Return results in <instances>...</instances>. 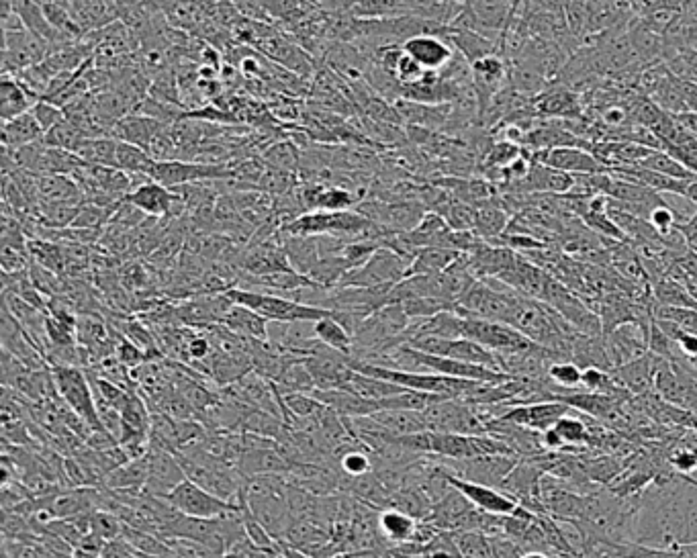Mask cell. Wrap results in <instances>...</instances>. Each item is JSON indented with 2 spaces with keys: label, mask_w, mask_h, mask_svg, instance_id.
Masks as SVG:
<instances>
[{
  "label": "cell",
  "mask_w": 697,
  "mask_h": 558,
  "mask_svg": "<svg viewBox=\"0 0 697 558\" xmlns=\"http://www.w3.org/2000/svg\"><path fill=\"white\" fill-rule=\"evenodd\" d=\"M117 146L119 139L111 135H101V137H86L82 146L78 148L76 156L88 164L97 166H111L115 168L117 160Z\"/></svg>",
  "instance_id": "d590c367"
},
{
  "label": "cell",
  "mask_w": 697,
  "mask_h": 558,
  "mask_svg": "<svg viewBox=\"0 0 697 558\" xmlns=\"http://www.w3.org/2000/svg\"><path fill=\"white\" fill-rule=\"evenodd\" d=\"M638 166H642L646 170L661 172L665 176L679 178V180H697V174L687 170L681 162H677L673 156H669L663 150H653V152H650V156H646Z\"/></svg>",
  "instance_id": "ee69618b"
},
{
  "label": "cell",
  "mask_w": 697,
  "mask_h": 558,
  "mask_svg": "<svg viewBox=\"0 0 697 558\" xmlns=\"http://www.w3.org/2000/svg\"><path fill=\"white\" fill-rule=\"evenodd\" d=\"M37 189L41 203H84V193L72 176L37 174Z\"/></svg>",
  "instance_id": "484cf974"
},
{
  "label": "cell",
  "mask_w": 697,
  "mask_h": 558,
  "mask_svg": "<svg viewBox=\"0 0 697 558\" xmlns=\"http://www.w3.org/2000/svg\"><path fill=\"white\" fill-rule=\"evenodd\" d=\"M346 13L356 19H395L403 15H411L405 0H350Z\"/></svg>",
  "instance_id": "4dcf8cb0"
},
{
  "label": "cell",
  "mask_w": 697,
  "mask_h": 558,
  "mask_svg": "<svg viewBox=\"0 0 697 558\" xmlns=\"http://www.w3.org/2000/svg\"><path fill=\"white\" fill-rule=\"evenodd\" d=\"M262 160L268 166L285 172L299 174L301 168V152L291 139H276V142L268 144V148L262 150Z\"/></svg>",
  "instance_id": "f35d334b"
},
{
  "label": "cell",
  "mask_w": 697,
  "mask_h": 558,
  "mask_svg": "<svg viewBox=\"0 0 697 558\" xmlns=\"http://www.w3.org/2000/svg\"><path fill=\"white\" fill-rule=\"evenodd\" d=\"M399 111L403 125L424 127L430 131H444L450 117H452V103L444 105H430V103H415L407 99H399L393 103Z\"/></svg>",
  "instance_id": "ffe728a7"
},
{
  "label": "cell",
  "mask_w": 697,
  "mask_h": 558,
  "mask_svg": "<svg viewBox=\"0 0 697 558\" xmlns=\"http://www.w3.org/2000/svg\"><path fill=\"white\" fill-rule=\"evenodd\" d=\"M462 338H469L495 354H518L540 348V344L532 342L511 325L479 317H464Z\"/></svg>",
  "instance_id": "277c9868"
},
{
  "label": "cell",
  "mask_w": 697,
  "mask_h": 558,
  "mask_svg": "<svg viewBox=\"0 0 697 558\" xmlns=\"http://www.w3.org/2000/svg\"><path fill=\"white\" fill-rule=\"evenodd\" d=\"M524 546L505 534L489 536V558H520L524 554Z\"/></svg>",
  "instance_id": "f907efd6"
},
{
  "label": "cell",
  "mask_w": 697,
  "mask_h": 558,
  "mask_svg": "<svg viewBox=\"0 0 697 558\" xmlns=\"http://www.w3.org/2000/svg\"><path fill=\"white\" fill-rule=\"evenodd\" d=\"M313 334L323 346H328L336 352H342V354L354 358V338L348 332L346 325L336 317V313L315 321Z\"/></svg>",
  "instance_id": "f1b7e54d"
},
{
  "label": "cell",
  "mask_w": 697,
  "mask_h": 558,
  "mask_svg": "<svg viewBox=\"0 0 697 558\" xmlns=\"http://www.w3.org/2000/svg\"><path fill=\"white\" fill-rule=\"evenodd\" d=\"M86 139L84 131L72 123L68 117L66 121H62L58 127H54L50 133H45L43 137V142L48 144L50 148H60V150H66V152H72L76 154L78 148L82 146V142Z\"/></svg>",
  "instance_id": "7bdbcfd3"
},
{
  "label": "cell",
  "mask_w": 697,
  "mask_h": 558,
  "mask_svg": "<svg viewBox=\"0 0 697 558\" xmlns=\"http://www.w3.org/2000/svg\"><path fill=\"white\" fill-rule=\"evenodd\" d=\"M444 475H446V481H448L450 487L460 491L475 507L487 511V514L509 516V514H514V511L520 507L518 499L503 493L501 489L489 487V485H481V483H473V481H467V479H460L458 475H454L446 467V464H444Z\"/></svg>",
  "instance_id": "4fadbf2b"
},
{
  "label": "cell",
  "mask_w": 697,
  "mask_h": 558,
  "mask_svg": "<svg viewBox=\"0 0 697 558\" xmlns=\"http://www.w3.org/2000/svg\"><path fill=\"white\" fill-rule=\"evenodd\" d=\"M534 162L561 170L567 174H606L612 172L593 152L583 148H554L544 152H532Z\"/></svg>",
  "instance_id": "9a60e30c"
},
{
  "label": "cell",
  "mask_w": 697,
  "mask_h": 558,
  "mask_svg": "<svg viewBox=\"0 0 697 558\" xmlns=\"http://www.w3.org/2000/svg\"><path fill=\"white\" fill-rule=\"evenodd\" d=\"M219 323L225 325V328L231 330L234 334L242 336V338L258 340V342H266L268 340L270 321L264 319L260 313L252 311L250 307L234 303L227 309V313L223 315V319Z\"/></svg>",
  "instance_id": "cb8c5ba5"
},
{
  "label": "cell",
  "mask_w": 697,
  "mask_h": 558,
  "mask_svg": "<svg viewBox=\"0 0 697 558\" xmlns=\"http://www.w3.org/2000/svg\"><path fill=\"white\" fill-rule=\"evenodd\" d=\"M148 458H150V477H148L144 493L154 497H166L170 491H174L184 479H187L176 454L150 446Z\"/></svg>",
  "instance_id": "e0dca14e"
},
{
  "label": "cell",
  "mask_w": 697,
  "mask_h": 558,
  "mask_svg": "<svg viewBox=\"0 0 697 558\" xmlns=\"http://www.w3.org/2000/svg\"><path fill=\"white\" fill-rule=\"evenodd\" d=\"M313 397H317L321 403L332 407L342 417H366L379 411V401L362 399L346 389H330V391H313Z\"/></svg>",
  "instance_id": "d4e9b609"
},
{
  "label": "cell",
  "mask_w": 697,
  "mask_h": 558,
  "mask_svg": "<svg viewBox=\"0 0 697 558\" xmlns=\"http://www.w3.org/2000/svg\"><path fill=\"white\" fill-rule=\"evenodd\" d=\"M56 391L60 399L76 413L82 420L95 430L101 432L103 422L97 409V399L95 391L90 387L86 370L80 366H50Z\"/></svg>",
  "instance_id": "3957f363"
},
{
  "label": "cell",
  "mask_w": 697,
  "mask_h": 558,
  "mask_svg": "<svg viewBox=\"0 0 697 558\" xmlns=\"http://www.w3.org/2000/svg\"><path fill=\"white\" fill-rule=\"evenodd\" d=\"M653 299H655V305L697 309V299L681 281H677V278L671 274H665L663 278L653 283Z\"/></svg>",
  "instance_id": "e575fe53"
},
{
  "label": "cell",
  "mask_w": 697,
  "mask_h": 558,
  "mask_svg": "<svg viewBox=\"0 0 697 558\" xmlns=\"http://www.w3.org/2000/svg\"><path fill=\"white\" fill-rule=\"evenodd\" d=\"M3 41V74H21L41 64L50 52V43L27 27L5 29Z\"/></svg>",
  "instance_id": "52a82bcc"
},
{
  "label": "cell",
  "mask_w": 697,
  "mask_h": 558,
  "mask_svg": "<svg viewBox=\"0 0 697 558\" xmlns=\"http://www.w3.org/2000/svg\"><path fill=\"white\" fill-rule=\"evenodd\" d=\"M675 229L679 231V236L683 238L685 246L697 254V209L687 221H677Z\"/></svg>",
  "instance_id": "11a10c76"
},
{
  "label": "cell",
  "mask_w": 697,
  "mask_h": 558,
  "mask_svg": "<svg viewBox=\"0 0 697 558\" xmlns=\"http://www.w3.org/2000/svg\"><path fill=\"white\" fill-rule=\"evenodd\" d=\"M379 532L389 540V542H395V544H405V542H411L413 536H415V530H417V524H420V520H415L413 516L405 514V511L397 509V507H387L383 509L379 518Z\"/></svg>",
  "instance_id": "f546056e"
},
{
  "label": "cell",
  "mask_w": 697,
  "mask_h": 558,
  "mask_svg": "<svg viewBox=\"0 0 697 558\" xmlns=\"http://www.w3.org/2000/svg\"><path fill=\"white\" fill-rule=\"evenodd\" d=\"M409 260L389 248H379L366 264L344 274L338 287H381L403 281Z\"/></svg>",
  "instance_id": "8992f818"
},
{
  "label": "cell",
  "mask_w": 697,
  "mask_h": 558,
  "mask_svg": "<svg viewBox=\"0 0 697 558\" xmlns=\"http://www.w3.org/2000/svg\"><path fill=\"white\" fill-rule=\"evenodd\" d=\"M571 411L573 409L563 401H540V403L507 407V411L501 415V420L542 434L554 428L556 422L563 420V417Z\"/></svg>",
  "instance_id": "5bb4252c"
},
{
  "label": "cell",
  "mask_w": 697,
  "mask_h": 558,
  "mask_svg": "<svg viewBox=\"0 0 697 558\" xmlns=\"http://www.w3.org/2000/svg\"><path fill=\"white\" fill-rule=\"evenodd\" d=\"M39 101L41 97H37L21 78L3 74V80H0V117H3V123L29 113Z\"/></svg>",
  "instance_id": "44dd1931"
},
{
  "label": "cell",
  "mask_w": 697,
  "mask_h": 558,
  "mask_svg": "<svg viewBox=\"0 0 697 558\" xmlns=\"http://www.w3.org/2000/svg\"><path fill=\"white\" fill-rule=\"evenodd\" d=\"M403 50L422 68L434 72H442L456 56V50L444 35H415L403 43Z\"/></svg>",
  "instance_id": "ac0fdd59"
},
{
  "label": "cell",
  "mask_w": 697,
  "mask_h": 558,
  "mask_svg": "<svg viewBox=\"0 0 697 558\" xmlns=\"http://www.w3.org/2000/svg\"><path fill=\"white\" fill-rule=\"evenodd\" d=\"M462 558H489V536L481 532H452Z\"/></svg>",
  "instance_id": "7dc6e473"
},
{
  "label": "cell",
  "mask_w": 697,
  "mask_h": 558,
  "mask_svg": "<svg viewBox=\"0 0 697 558\" xmlns=\"http://www.w3.org/2000/svg\"><path fill=\"white\" fill-rule=\"evenodd\" d=\"M511 221L509 211L503 209L499 199L485 201L477 205V223H475V234L485 240V242H495L505 234V229Z\"/></svg>",
  "instance_id": "83f0119b"
},
{
  "label": "cell",
  "mask_w": 697,
  "mask_h": 558,
  "mask_svg": "<svg viewBox=\"0 0 697 558\" xmlns=\"http://www.w3.org/2000/svg\"><path fill=\"white\" fill-rule=\"evenodd\" d=\"M677 346H679V350H681V354H683L685 358L695 356V354H697V334L685 332V334L677 340Z\"/></svg>",
  "instance_id": "9f6ffc18"
},
{
  "label": "cell",
  "mask_w": 697,
  "mask_h": 558,
  "mask_svg": "<svg viewBox=\"0 0 697 558\" xmlns=\"http://www.w3.org/2000/svg\"><path fill=\"white\" fill-rule=\"evenodd\" d=\"M344 389L362 397V399H368V401H383L387 397H393V395L407 391L395 383L375 379V377L364 375V372H358V370H352V375H350L348 383L344 385Z\"/></svg>",
  "instance_id": "1f68e13d"
},
{
  "label": "cell",
  "mask_w": 697,
  "mask_h": 558,
  "mask_svg": "<svg viewBox=\"0 0 697 558\" xmlns=\"http://www.w3.org/2000/svg\"><path fill=\"white\" fill-rule=\"evenodd\" d=\"M520 458L522 456H514V454H489V456H479L469 460H450L452 464H446V467L460 479L499 489L505 477L516 469Z\"/></svg>",
  "instance_id": "30bf717a"
},
{
  "label": "cell",
  "mask_w": 697,
  "mask_h": 558,
  "mask_svg": "<svg viewBox=\"0 0 697 558\" xmlns=\"http://www.w3.org/2000/svg\"><path fill=\"white\" fill-rule=\"evenodd\" d=\"M276 385V389L281 391V395H287V393H307V395H313V391L317 389L315 387V381L311 377V372L305 364V358L291 364L281 377H278L276 381H272Z\"/></svg>",
  "instance_id": "ab89813d"
},
{
  "label": "cell",
  "mask_w": 697,
  "mask_h": 558,
  "mask_svg": "<svg viewBox=\"0 0 697 558\" xmlns=\"http://www.w3.org/2000/svg\"><path fill=\"white\" fill-rule=\"evenodd\" d=\"M101 558H144V556L142 552H137L125 538H113L105 542L101 550Z\"/></svg>",
  "instance_id": "db71d44e"
},
{
  "label": "cell",
  "mask_w": 697,
  "mask_h": 558,
  "mask_svg": "<svg viewBox=\"0 0 697 558\" xmlns=\"http://www.w3.org/2000/svg\"><path fill=\"white\" fill-rule=\"evenodd\" d=\"M446 39L452 43V48L467 60L469 64H475L481 58H487L491 54H501V43L485 37L473 29H464V27H448Z\"/></svg>",
  "instance_id": "7402d4cb"
},
{
  "label": "cell",
  "mask_w": 697,
  "mask_h": 558,
  "mask_svg": "<svg viewBox=\"0 0 697 558\" xmlns=\"http://www.w3.org/2000/svg\"><path fill=\"white\" fill-rule=\"evenodd\" d=\"M554 432L563 440L565 450H573L575 446H583V448L591 446V428L587 426L585 420H581V417H573L571 413H567L563 420L556 422Z\"/></svg>",
  "instance_id": "60d3db41"
},
{
  "label": "cell",
  "mask_w": 697,
  "mask_h": 558,
  "mask_svg": "<svg viewBox=\"0 0 697 558\" xmlns=\"http://www.w3.org/2000/svg\"><path fill=\"white\" fill-rule=\"evenodd\" d=\"M166 127V123L139 115V113H131L127 117H123L121 121H117L113 125V137L121 139V142H129L133 146H139L148 150L150 144L154 142V137Z\"/></svg>",
  "instance_id": "603a6c76"
},
{
  "label": "cell",
  "mask_w": 697,
  "mask_h": 558,
  "mask_svg": "<svg viewBox=\"0 0 697 558\" xmlns=\"http://www.w3.org/2000/svg\"><path fill=\"white\" fill-rule=\"evenodd\" d=\"M154 164H156V160H154L144 148L133 146V144H129V142H121V139H119L115 168L127 172L129 176H137V178H144V180H152L150 174H152Z\"/></svg>",
  "instance_id": "836d02e7"
},
{
  "label": "cell",
  "mask_w": 697,
  "mask_h": 558,
  "mask_svg": "<svg viewBox=\"0 0 697 558\" xmlns=\"http://www.w3.org/2000/svg\"><path fill=\"white\" fill-rule=\"evenodd\" d=\"M532 109L540 119L579 121L585 119V101L579 90L552 80L540 95L532 97Z\"/></svg>",
  "instance_id": "9c48e42d"
},
{
  "label": "cell",
  "mask_w": 697,
  "mask_h": 558,
  "mask_svg": "<svg viewBox=\"0 0 697 558\" xmlns=\"http://www.w3.org/2000/svg\"><path fill=\"white\" fill-rule=\"evenodd\" d=\"M115 356H117L129 370H135V368L144 366V364L148 362V354H146L142 348H139L137 344H133L129 338H125L123 334H121V338H119Z\"/></svg>",
  "instance_id": "816d5d0a"
},
{
  "label": "cell",
  "mask_w": 697,
  "mask_h": 558,
  "mask_svg": "<svg viewBox=\"0 0 697 558\" xmlns=\"http://www.w3.org/2000/svg\"><path fill=\"white\" fill-rule=\"evenodd\" d=\"M546 377L556 387H563L565 391L577 389V387H581V381H583V368L573 360H556L548 366Z\"/></svg>",
  "instance_id": "bcb514c9"
},
{
  "label": "cell",
  "mask_w": 697,
  "mask_h": 558,
  "mask_svg": "<svg viewBox=\"0 0 697 558\" xmlns=\"http://www.w3.org/2000/svg\"><path fill=\"white\" fill-rule=\"evenodd\" d=\"M648 221L653 223V227L659 231L661 236L667 238V236H671L673 231H675V225H677L679 217H677V213L673 211V207L667 205V207H657V209H653V213H650Z\"/></svg>",
  "instance_id": "f5cc1de1"
},
{
  "label": "cell",
  "mask_w": 697,
  "mask_h": 558,
  "mask_svg": "<svg viewBox=\"0 0 697 558\" xmlns=\"http://www.w3.org/2000/svg\"><path fill=\"white\" fill-rule=\"evenodd\" d=\"M407 344L413 346L415 350H422V352H428V354L446 356V358L460 360V362L483 364V366L501 370L499 356L495 352L487 350L485 346L469 340V338H454V340H446V338H415V340H411Z\"/></svg>",
  "instance_id": "7c38bea8"
},
{
  "label": "cell",
  "mask_w": 697,
  "mask_h": 558,
  "mask_svg": "<svg viewBox=\"0 0 697 558\" xmlns=\"http://www.w3.org/2000/svg\"><path fill=\"white\" fill-rule=\"evenodd\" d=\"M33 117L37 119V123L41 125L43 133H50L54 127H58L62 121H66V111L50 101L41 99L33 109H31Z\"/></svg>",
  "instance_id": "681fc988"
},
{
  "label": "cell",
  "mask_w": 697,
  "mask_h": 558,
  "mask_svg": "<svg viewBox=\"0 0 697 558\" xmlns=\"http://www.w3.org/2000/svg\"><path fill=\"white\" fill-rule=\"evenodd\" d=\"M460 256V252L448 250V248H438V246H428V248H420L415 252L407 274L405 276H415V274H440L444 272L456 258Z\"/></svg>",
  "instance_id": "d6a6232c"
},
{
  "label": "cell",
  "mask_w": 697,
  "mask_h": 558,
  "mask_svg": "<svg viewBox=\"0 0 697 558\" xmlns=\"http://www.w3.org/2000/svg\"><path fill=\"white\" fill-rule=\"evenodd\" d=\"M687 364H689V368H691V370H695V372H697V354H695V356H691V358H687Z\"/></svg>",
  "instance_id": "680465c9"
},
{
  "label": "cell",
  "mask_w": 697,
  "mask_h": 558,
  "mask_svg": "<svg viewBox=\"0 0 697 558\" xmlns=\"http://www.w3.org/2000/svg\"><path fill=\"white\" fill-rule=\"evenodd\" d=\"M648 332H650V325L646 328V325L630 321L620 325V328H616L608 336H603L606 338L608 356L614 368L628 364L648 352Z\"/></svg>",
  "instance_id": "2e32d148"
},
{
  "label": "cell",
  "mask_w": 697,
  "mask_h": 558,
  "mask_svg": "<svg viewBox=\"0 0 697 558\" xmlns=\"http://www.w3.org/2000/svg\"><path fill=\"white\" fill-rule=\"evenodd\" d=\"M150 178L168 186V189H176V186H182V184L236 178V174H234V168H231V164L170 160V162H156Z\"/></svg>",
  "instance_id": "ba28073f"
},
{
  "label": "cell",
  "mask_w": 697,
  "mask_h": 558,
  "mask_svg": "<svg viewBox=\"0 0 697 558\" xmlns=\"http://www.w3.org/2000/svg\"><path fill=\"white\" fill-rule=\"evenodd\" d=\"M520 558H552V556L548 552H542V550H528Z\"/></svg>",
  "instance_id": "6f0895ef"
},
{
  "label": "cell",
  "mask_w": 697,
  "mask_h": 558,
  "mask_svg": "<svg viewBox=\"0 0 697 558\" xmlns=\"http://www.w3.org/2000/svg\"><path fill=\"white\" fill-rule=\"evenodd\" d=\"M43 137L45 133L31 111L3 123V150H17L29 144H37L43 142Z\"/></svg>",
  "instance_id": "4316f807"
},
{
  "label": "cell",
  "mask_w": 697,
  "mask_h": 558,
  "mask_svg": "<svg viewBox=\"0 0 697 558\" xmlns=\"http://www.w3.org/2000/svg\"><path fill=\"white\" fill-rule=\"evenodd\" d=\"M227 297L238 305L250 307L252 311L260 313L270 323H315L323 317L334 315V311L317 307V305H307L283 295L260 293V291H250L240 287L229 289Z\"/></svg>",
  "instance_id": "7a4b0ae2"
},
{
  "label": "cell",
  "mask_w": 697,
  "mask_h": 558,
  "mask_svg": "<svg viewBox=\"0 0 697 558\" xmlns=\"http://www.w3.org/2000/svg\"><path fill=\"white\" fill-rule=\"evenodd\" d=\"M176 511H180L182 516H189V518H201V520H215V518H221L225 514H229V511H238L244 507L242 505H236V503H231V501H225L221 499L219 495L207 491L205 487L197 485L195 481L191 479H184L174 491H170L166 497H164ZM246 501V499H244Z\"/></svg>",
  "instance_id": "5b68a950"
},
{
  "label": "cell",
  "mask_w": 697,
  "mask_h": 558,
  "mask_svg": "<svg viewBox=\"0 0 697 558\" xmlns=\"http://www.w3.org/2000/svg\"><path fill=\"white\" fill-rule=\"evenodd\" d=\"M634 542L646 546L697 544V481L689 475H657L638 497Z\"/></svg>",
  "instance_id": "6da1fadb"
},
{
  "label": "cell",
  "mask_w": 697,
  "mask_h": 558,
  "mask_svg": "<svg viewBox=\"0 0 697 558\" xmlns=\"http://www.w3.org/2000/svg\"><path fill=\"white\" fill-rule=\"evenodd\" d=\"M368 454H370V450H368L362 442L352 444L348 450H344V452L338 456V467H340V471H342L348 479H358V477L368 475L370 471H373V460H370Z\"/></svg>",
  "instance_id": "b9f144b4"
},
{
  "label": "cell",
  "mask_w": 697,
  "mask_h": 558,
  "mask_svg": "<svg viewBox=\"0 0 697 558\" xmlns=\"http://www.w3.org/2000/svg\"><path fill=\"white\" fill-rule=\"evenodd\" d=\"M238 268L248 276H268L274 272L295 270L285 252L281 231L270 240L248 242L238 258Z\"/></svg>",
  "instance_id": "8fae6325"
},
{
  "label": "cell",
  "mask_w": 697,
  "mask_h": 558,
  "mask_svg": "<svg viewBox=\"0 0 697 558\" xmlns=\"http://www.w3.org/2000/svg\"><path fill=\"white\" fill-rule=\"evenodd\" d=\"M657 364L659 356H655L653 352H646L644 356L614 368L612 375L632 395H648L650 389H655Z\"/></svg>",
  "instance_id": "d6986e66"
},
{
  "label": "cell",
  "mask_w": 697,
  "mask_h": 558,
  "mask_svg": "<svg viewBox=\"0 0 697 558\" xmlns=\"http://www.w3.org/2000/svg\"><path fill=\"white\" fill-rule=\"evenodd\" d=\"M614 558H695L689 546H646L640 542H618Z\"/></svg>",
  "instance_id": "8d00e7d4"
},
{
  "label": "cell",
  "mask_w": 697,
  "mask_h": 558,
  "mask_svg": "<svg viewBox=\"0 0 697 558\" xmlns=\"http://www.w3.org/2000/svg\"><path fill=\"white\" fill-rule=\"evenodd\" d=\"M375 420L391 430L395 436H409L417 432H426V422L422 411H377Z\"/></svg>",
  "instance_id": "74e56055"
},
{
  "label": "cell",
  "mask_w": 697,
  "mask_h": 558,
  "mask_svg": "<svg viewBox=\"0 0 697 558\" xmlns=\"http://www.w3.org/2000/svg\"><path fill=\"white\" fill-rule=\"evenodd\" d=\"M450 229L454 231H475L477 223V207L471 203L458 201L456 197L440 211Z\"/></svg>",
  "instance_id": "f6af8a7d"
},
{
  "label": "cell",
  "mask_w": 697,
  "mask_h": 558,
  "mask_svg": "<svg viewBox=\"0 0 697 558\" xmlns=\"http://www.w3.org/2000/svg\"><path fill=\"white\" fill-rule=\"evenodd\" d=\"M653 315H655V319H665V321L677 323L681 330H685L689 334H697V309L655 305Z\"/></svg>",
  "instance_id": "c3c4849f"
}]
</instances>
